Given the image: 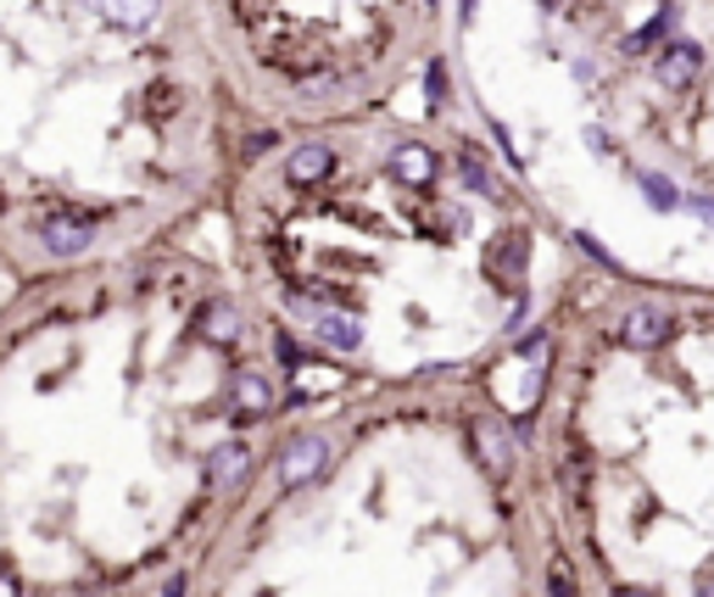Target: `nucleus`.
<instances>
[{
  "instance_id": "22",
  "label": "nucleus",
  "mask_w": 714,
  "mask_h": 597,
  "mask_svg": "<svg viewBox=\"0 0 714 597\" xmlns=\"http://www.w3.org/2000/svg\"><path fill=\"white\" fill-rule=\"evenodd\" d=\"M162 597H185V575H173V580L162 586Z\"/></svg>"
},
{
  "instance_id": "19",
  "label": "nucleus",
  "mask_w": 714,
  "mask_h": 597,
  "mask_svg": "<svg viewBox=\"0 0 714 597\" xmlns=\"http://www.w3.org/2000/svg\"><path fill=\"white\" fill-rule=\"evenodd\" d=\"M575 240H581V251H586V258H597L603 269H614V258H608V251H603V246H597L592 235H575Z\"/></svg>"
},
{
  "instance_id": "1",
  "label": "nucleus",
  "mask_w": 714,
  "mask_h": 597,
  "mask_svg": "<svg viewBox=\"0 0 714 597\" xmlns=\"http://www.w3.org/2000/svg\"><path fill=\"white\" fill-rule=\"evenodd\" d=\"M40 246L51 258H84V251L96 246V224L78 218V213H56V218L40 224Z\"/></svg>"
},
{
  "instance_id": "25",
  "label": "nucleus",
  "mask_w": 714,
  "mask_h": 597,
  "mask_svg": "<svg viewBox=\"0 0 714 597\" xmlns=\"http://www.w3.org/2000/svg\"><path fill=\"white\" fill-rule=\"evenodd\" d=\"M542 7H559V0H542Z\"/></svg>"
},
{
  "instance_id": "5",
  "label": "nucleus",
  "mask_w": 714,
  "mask_h": 597,
  "mask_svg": "<svg viewBox=\"0 0 714 597\" xmlns=\"http://www.w3.org/2000/svg\"><path fill=\"white\" fill-rule=\"evenodd\" d=\"M229 402H235V419H262L268 408H274V386H268V375H257V369H240L235 386H229Z\"/></svg>"
},
{
  "instance_id": "4",
  "label": "nucleus",
  "mask_w": 714,
  "mask_h": 597,
  "mask_svg": "<svg viewBox=\"0 0 714 597\" xmlns=\"http://www.w3.org/2000/svg\"><path fill=\"white\" fill-rule=\"evenodd\" d=\"M653 73H659L664 90H686V84L703 73V45H692V40L664 45V51H659V62H653Z\"/></svg>"
},
{
  "instance_id": "16",
  "label": "nucleus",
  "mask_w": 714,
  "mask_h": 597,
  "mask_svg": "<svg viewBox=\"0 0 714 597\" xmlns=\"http://www.w3.org/2000/svg\"><path fill=\"white\" fill-rule=\"evenodd\" d=\"M491 263H502V269H519V263H524V235H519V229H513V235L502 240V251H497Z\"/></svg>"
},
{
  "instance_id": "14",
  "label": "nucleus",
  "mask_w": 714,
  "mask_h": 597,
  "mask_svg": "<svg viewBox=\"0 0 714 597\" xmlns=\"http://www.w3.org/2000/svg\"><path fill=\"white\" fill-rule=\"evenodd\" d=\"M670 23H675V12H670V7H664V12H659V18H653V23H642V29H637V34H631V40H625V51H631V56H637V51H648V45H653V40H659V34H664V29H670Z\"/></svg>"
},
{
  "instance_id": "18",
  "label": "nucleus",
  "mask_w": 714,
  "mask_h": 597,
  "mask_svg": "<svg viewBox=\"0 0 714 597\" xmlns=\"http://www.w3.org/2000/svg\"><path fill=\"white\" fill-rule=\"evenodd\" d=\"M548 586H553V597H575V580H570V569H564V564H553V569H548Z\"/></svg>"
},
{
  "instance_id": "17",
  "label": "nucleus",
  "mask_w": 714,
  "mask_h": 597,
  "mask_svg": "<svg viewBox=\"0 0 714 597\" xmlns=\"http://www.w3.org/2000/svg\"><path fill=\"white\" fill-rule=\"evenodd\" d=\"M424 84H430V107H441V101H446V67H441V62H430Z\"/></svg>"
},
{
  "instance_id": "8",
  "label": "nucleus",
  "mask_w": 714,
  "mask_h": 597,
  "mask_svg": "<svg viewBox=\"0 0 714 597\" xmlns=\"http://www.w3.org/2000/svg\"><path fill=\"white\" fill-rule=\"evenodd\" d=\"M391 174L402 180V185H430L435 180V156H430V145H397V156H391Z\"/></svg>"
},
{
  "instance_id": "2",
  "label": "nucleus",
  "mask_w": 714,
  "mask_h": 597,
  "mask_svg": "<svg viewBox=\"0 0 714 597\" xmlns=\"http://www.w3.org/2000/svg\"><path fill=\"white\" fill-rule=\"evenodd\" d=\"M324 464H329V442H324V436H296V442L285 447V458H280V486L296 491V486H307L313 475H324Z\"/></svg>"
},
{
  "instance_id": "11",
  "label": "nucleus",
  "mask_w": 714,
  "mask_h": 597,
  "mask_svg": "<svg viewBox=\"0 0 714 597\" xmlns=\"http://www.w3.org/2000/svg\"><path fill=\"white\" fill-rule=\"evenodd\" d=\"M246 469H251V453H246L240 442H224V447L213 453V480H218V486H240Z\"/></svg>"
},
{
  "instance_id": "20",
  "label": "nucleus",
  "mask_w": 714,
  "mask_h": 597,
  "mask_svg": "<svg viewBox=\"0 0 714 597\" xmlns=\"http://www.w3.org/2000/svg\"><path fill=\"white\" fill-rule=\"evenodd\" d=\"M686 207H692V213H697V218H703V224H714V196H692V202H686Z\"/></svg>"
},
{
  "instance_id": "21",
  "label": "nucleus",
  "mask_w": 714,
  "mask_h": 597,
  "mask_svg": "<svg viewBox=\"0 0 714 597\" xmlns=\"http://www.w3.org/2000/svg\"><path fill=\"white\" fill-rule=\"evenodd\" d=\"M0 597H18V575L12 569H0Z\"/></svg>"
},
{
  "instance_id": "10",
  "label": "nucleus",
  "mask_w": 714,
  "mask_h": 597,
  "mask_svg": "<svg viewBox=\"0 0 714 597\" xmlns=\"http://www.w3.org/2000/svg\"><path fill=\"white\" fill-rule=\"evenodd\" d=\"M96 7H101L118 29H145V23L162 12V0H96Z\"/></svg>"
},
{
  "instance_id": "24",
  "label": "nucleus",
  "mask_w": 714,
  "mask_h": 597,
  "mask_svg": "<svg viewBox=\"0 0 714 597\" xmlns=\"http://www.w3.org/2000/svg\"><path fill=\"white\" fill-rule=\"evenodd\" d=\"M697 597H714V586H703V591H697Z\"/></svg>"
},
{
  "instance_id": "9",
  "label": "nucleus",
  "mask_w": 714,
  "mask_h": 597,
  "mask_svg": "<svg viewBox=\"0 0 714 597\" xmlns=\"http://www.w3.org/2000/svg\"><path fill=\"white\" fill-rule=\"evenodd\" d=\"M329 167H335V156H329V145H302L296 156H291V167H285V174H291V185H318L324 174H329Z\"/></svg>"
},
{
  "instance_id": "3",
  "label": "nucleus",
  "mask_w": 714,
  "mask_h": 597,
  "mask_svg": "<svg viewBox=\"0 0 714 597\" xmlns=\"http://www.w3.org/2000/svg\"><path fill=\"white\" fill-rule=\"evenodd\" d=\"M670 335H675V318L664 307H631V313H625V324H619V340H625V347H637V352L664 347Z\"/></svg>"
},
{
  "instance_id": "15",
  "label": "nucleus",
  "mask_w": 714,
  "mask_h": 597,
  "mask_svg": "<svg viewBox=\"0 0 714 597\" xmlns=\"http://www.w3.org/2000/svg\"><path fill=\"white\" fill-rule=\"evenodd\" d=\"M464 185H469L475 196H491V191H497V185H491V174H486V167H480L475 156H464Z\"/></svg>"
},
{
  "instance_id": "7",
  "label": "nucleus",
  "mask_w": 714,
  "mask_h": 597,
  "mask_svg": "<svg viewBox=\"0 0 714 597\" xmlns=\"http://www.w3.org/2000/svg\"><path fill=\"white\" fill-rule=\"evenodd\" d=\"M475 447H480V458H486L491 475H508V464H513V442H508V431H502L497 419H480V424H475Z\"/></svg>"
},
{
  "instance_id": "13",
  "label": "nucleus",
  "mask_w": 714,
  "mask_h": 597,
  "mask_svg": "<svg viewBox=\"0 0 714 597\" xmlns=\"http://www.w3.org/2000/svg\"><path fill=\"white\" fill-rule=\"evenodd\" d=\"M202 335H207V340H235V335H240V313H235V307H207Z\"/></svg>"
},
{
  "instance_id": "6",
  "label": "nucleus",
  "mask_w": 714,
  "mask_h": 597,
  "mask_svg": "<svg viewBox=\"0 0 714 597\" xmlns=\"http://www.w3.org/2000/svg\"><path fill=\"white\" fill-rule=\"evenodd\" d=\"M313 335L318 340H329V347L335 352H357V347H364V324H357L351 313H313Z\"/></svg>"
},
{
  "instance_id": "12",
  "label": "nucleus",
  "mask_w": 714,
  "mask_h": 597,
  "mask_svg": "<svg viewBox=\"0 0 714 597\" xmlns=\"http://www.w3.org/2000/svg\"><path fill=\"white\" fill-rule=\"evenodd\" d=\"M637 185H642V196H648L653 213H675V207H686L681 191H675V180H664V174H642Z\"/></svg>"
},
{
  "instance_id": "23",
  "label": "nucleus",
  "mask_w": 714,
  "mask_h": 597,
  "mask_svg": "<svg viewBox=\"0 0 714 597\" xmlns=\"http://www.w3.org/2000/svg\"><path fill=\"white\" fill-rule=\"evenodd\" d=\"M619 597H653V591H637V586H631V591H619Z\"/></svg>"
}]
</instances>
